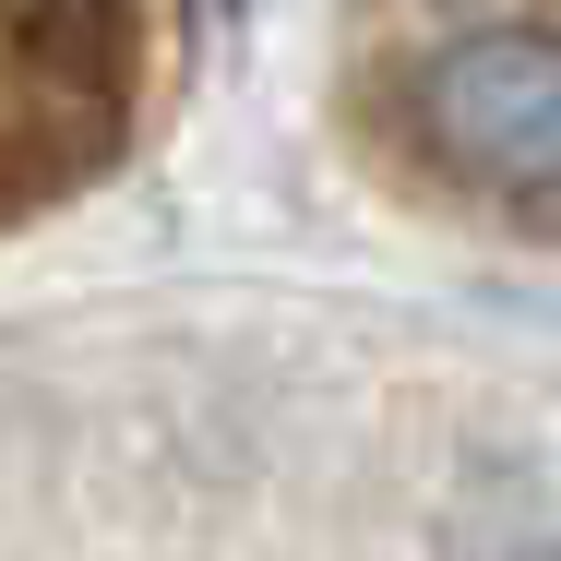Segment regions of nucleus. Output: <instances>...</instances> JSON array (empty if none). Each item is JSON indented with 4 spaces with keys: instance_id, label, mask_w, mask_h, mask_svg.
Returning a JSON list of instances; mask_svg holds the SVG:
<instances>
[{
    "instance_id": "f257e3e1",
    "label": "nucleus",
    "mask_w": 561,
    "mask_h": 561,
    "mask_svg": "<svg viewBox=\"0 0 561 561\" xmlns=\"http://www.w3.org/2000/svg\"><path fill=\"white\" fill-rule=\"evenodd\" d=\"M419 131L478 192H561V36H454L419 72Z\"/></svg>"
}]
</instances>
